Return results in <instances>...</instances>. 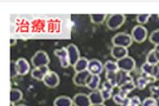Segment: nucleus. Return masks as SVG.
Instances as JSON below:
<instances>
[{
  "mask_svg": "<svg viewBox=\"0 0 159 106\" xmlns=\"http://www.w3.org/2000/svg\"><path fill=\"white\" fill-rule=\"evenodd\" d=\"M133 38L131 34L121 32L116 33L111 39V42L114 46H121L128 48L133 43Z\"/></svg>",
  "mask_w": 159,
  "mask_h": 106,
  "instance_id": "nucleus-1",
  "label": "nucleus"
},
{
  "mask_svg": "<svg viewBox=\"0 0 159 106\" xmlns=\"http://www.w3.org/2000/svg\"><path fill=\"white\" fill-rule=\"evenodd\" d=\"M125 19L126 18L122 14H113L107 19V26L111 30H118L125 23Z\"/></svg>",
  "mask_w": 159,
  "mask_h": 106,
  "instance_id": "nucleus-2",
  "label": "nucleus"
},
{
  "mask_svg": "<svg viewBox=\"0 0 159 106\" xmlns=\"http://www.w3.org/2000/svg\"><path fill=\"white\" fill-rule=\"evenodd\" d=\"M50 62H51V60H50L48 54L43 50L37 51L31 58V64L34 68L48 65Z\"/></svg>",
  "mask_w": 159,
  "mask_h": 106,
  "instance_id": "nucleus-3",
  "label": "nucleus"
},
{
  "mask_svg": "<svg viewBox=\"0 0 159 106\" xmlns=\"http://www.w3.org/2000/svg\"><path fill=\"white\" fill-rule=\"evenodd\" d=\"M131 36L135 42L142 43L147 38L148 30L145 26L142 25H137L131 31Z\"/></svg>",
  "mask_w": 159,
  "mask_h": 106,
  "instance_id": "nucleus-4",
  "label": "nucleus"
},
{
  "mask_svg": "<svg viewBox=\"0 0 159 106\" xmlns=\"http://www.w3.org/2000/svg\"><path fill=\"white\" fill-rule=\"evenodd\" d=\"M119 70L125 71V72L130 73L134 70L136 67V61L132 57L127 56L125 58L120 59L116 61Z\"/></svg>",
  "mask_w": 159,
  "mask_h": 106,
  "instance_id": "nucleus-5",
  "label": "nucleus"
},
{
  "mask_svg": "<svg viewBox=\"0 0 159 106\" xmlns=\"http://www.w3.org/2000/svg\"><path fill=\"white\" fill-rule=\"evenodd\" d=\"M54 54L56 57H58V59H59L60 65H61L62 68L66 69L70 65L66 47H62L61 49L55 50L54 51Z\"/></svg>",
  "mask_w": 159,
  "mask_h": 106,
  "instance_id": "nucleus-6",
  "label": "nucleus"
},
{
  "mask_svg": "<svg viewBox=\"0 0 159 106\" xmlns=\"http://www.w3.org/2000/svg\"><path fill=\"white\" fill-rule=\"evenodd\" d=\"M104 70V65L98 59H91L89 61L87 71L92 75H100Z\"/></svg>",
  "mask_w": 159,
  "mask_h": 106,
  "instance_id": "nucleus-7",
  "label": "nucleus"
},
{
  "mask_svg": "<svg viewBox=\"0 0 159 106\" xmlns=\"http://www.w3.org/2000/svg\"><path fill=\"white\" fill-rule=\"evenodd\" d=\"M16 70L19 76H25L28 74L30 70V65L29 61L23 58H20L15 61Z\"/></svg>",
  "mask_w": 159,
  "mask_h": 106,
  "instance_id": "nucleus-8",
  "label": "nucleus"
},
{
  "mask_svg": "<svg viewBox=\"0 0 159 106\" xmlns=\"http://www.w3.org/2000/svg\"><path fill=\"white\" fill-rule=\"evenodd\" d=\"M43 82L47 87L54 89L59 85L60 78L57 73L54 72V71H50L48 74L43 79Z\"/></svg>",
  "mask_w": 159,
  "mask_h": 106,
  "instance_id": "nucleus-9",
  "label": "nucleus"
},
{
  "mask_svg": "<svg viewBox=\"0 0 159 106\" xmlns=\"http://www.w3.org/2000/svg\"><path fill=\"white\" fill-rule=\"evenodd\" d=\"M66 50H67L68 56H69L70 63V65L74 66L77 61L81 58L80 51H79L78 46H75V44L68 45L66 46Z\"/></svg>",
  "mask_w": 159,
  "mask_h": 106,
  "instance_id": "nucleus-10",
  "label": "nucleus"
},
{
  "mask_svg": "<svg viewBox=\"0 0 159 106\" xmlns=\"http://www.w3.org/2000/svg\"><path fill=\"white\" fill-rule=\"evenodd\" d=\"M51 70L49 69L48 65L37 67V68H34L32 69L31 72H30V75H31L32 78H34L35 80L43 82V79L48 74V73Z\"/></svg>",
  "mask_w": 159,
  "mask_h": 106,
  "instance_id": "nucleus-11",
  "label": "nucleus"
},
{
  "mask_svg": "<svg viewBox=\"0 0 159 106\" xmlns=\"http://www.w3.org/2000/svg\"><path fill=\"white\" fill-rule=\"evenodd\" d=\"M90 75V73L87 70L75 73V76L73 77L74 84L75 86H79V87H86V82H87V79H88Z\"/></svg>",
  "mask_w": 159,
  "mask_h": 106,
  "instance_id": "nucleus-12",
  "label": "nucleus"
},
{
  "mask_svg": "<svg viewBox=\"0 0 159 106\" xmlns=\"http://www.w3.org/2000/svg\"><path fill=\"white\" fill-rule=\"evenodd\" d=\"M73 103L75 106H91L89 95L86 93H79L74 96Z\"/></svg>",
  "mask_w": 159,
  "mask_h": 106,
  "instance_id": "nucleus-13",
  "label": "nucleus"
},
{
  "mask_svg": "<svg viewBox=\"0 0 159 106\" xmlns=\"http://www.w3.org/2000/svg\"><path fill=\"white\" fill-rule=\"evenodd\" d=\"M128 54H129L128 49L121 46H113L111 51V54L112 56V58L116 59L117 61L127 57Z\"/></svg>",
  "mask_w": 159,
  "mask_h": 106,
  "instance_id": "nucleus-14",
  "label": "nucleus"
},
{
  "mask_svg": "<svg viewBox=\"0 0 159 106\" xmlns=\"http://www.w3.org/2000/svg\"><path fill=\"white\" fill-rule=\"evenodd\" d=\"M101 84V77L99 75H92L90 74L89 76L87 82H86V88H88L89 89L94 91V90H98Z\"/></svg>",
  "mask_w": 159,
  "mask_h": 106,
  "instance_id": "nucleus-15",
  "label": "nucleus"
},
{
  "mask_svg": "<svg viewBox=\"0 0 159 106\" xmlns=\"http://www.w3.org/2000/svg\"><path fill=\"white\" fill-rule=\"evenodd\" d=\"M114 86L111 85L108 81H105L102 84V89H100L104 97V100H108L113 97V91H114Z\"/></svg>",
  "mask_w": 159,
  "mask_h": 106,
  "instance_id": "nucleus-16",
  "label": "nucleus"
},
{
  "mask_svg": "<svg viewBox=\"0 0 159 106\" xmlns=\"http://www.w3.org/2000/svg\"><path fill=\"white\" fill-rule=\"evenodd\" d=\"M155 79H153V77H150L145 76V75H142V76L139 77L136 80V87L139 89V90H143L146 89V86L150 83L155 82Z\"/></svg>",
  "mask_w": 159,
  "mask_h": 106,
  "instance_id": "nucleus-17",
  "label": "nucleus"
},
{
  "mask_svg": "<svg viewBox=\"0 0 159 106\" xmlns=\"http://www.w3.org/2000/svg\"><path fill=\"white\" fill-rule=\"evenodd\" d=\"M134 82L133 77L131 76L130 73L125 71L119 70L118 72V87L123 86L125 84L129 82Z\"/></svg>",
  "mask_w": 159,
  "mask_h": 106,
  "instance_id": "nucleus-18",
  "label": "nucleus"
},
{
  "mask_svg": "<svg viewBox=\"0 0 159 106\" xmlns=\"http://www.w3.org/2000/svg\"><path fill=\"white\" fill-rule=\"evenodd\" d=\"M135 88L136 87V84L134 83V82H129L127 84H125L123 86H120L118 87V89H119V91H118V93H119L120 96H122V97H128L127 96L131 93V92L134 90Z\"/></svg>",
  "mask_w": 159,
  "mask_h": 106,
  "instance_id": "nucleus-19",
  "label": "nucleus"
},
{
  "mask_svg": "<svg viewBox=\"0 0 159 106\" xmlns=\"http://www.w3.org/2000/svg\"><path fill=\"white\" fill-rule=\"evenodd\" d=\"M89 97H90V102H91L92 104H103L104 101H105L102 93L101 90H99V89L92 91L91 93H89Z\"/></svg>",
  "mask_w": 159,
  "mask_h": 106,
  "instance_id": "nucleus-20",
  "label": "nucleus"
},
{
  "mask_svg": "<svg viewBox=\"0 0 159 106\" xmlns=\"http://www.w3.org/2000/svg\"><path fill=\"white\" fill-rule=\"evenodd\" d=\"M73 99L68 96H59L54 100V106H73Z\"/></svg>",
  "mask_w": 159,
  "mask_h": 106,
  "instance_id": "nucleus-21",
  "label": "nucleus"
},
{
  "mask_svg": "<svg viewBox=\"0 0 159 106\" xmlns=\"http://www.w3.org/2000/svg\"><path fill=\"white\" fill-rule=\"evenodd\" d=\"M23 97V92L19 89H11L10 92V101L11 104H15L22 100Z\"/></svg>",
  "mask_w": 159,
  "mask_h": 106,
  "instance_id": "nucleus-22",
  "label": "nucleus"
},
{
  "mask_svg": "<svg viewBox=\"0 0 159 106\" xmlns=\"http://www.w3.org/2000/svg\"><path fill=\"white\" fill-rule=\"evenodd\" d=\"M89 61L86 58L84 57H81L80 59L77 61L75 65H74V69H75V73L83 72V71L87 70V67H88Z\"/></svg>",
  "mask_w": 159,
  "mask_h": 106,
  "instance_id": "nucleus-23",
  "label": "nucleus"
},
{
  "mask_svg": "<svg viewBox=\"0 0 159 106\" xmlns=\"http://www.w3.org/2000/svg\"><path fill=\"white\" fill-rule=\"evenodd\" d=\"M90 21L94 24H102L107 19V14H90Z\"/></svg>",
  "mask_w": 159,
  "mask_h": 106,
  "instance_id": "nucleus-24",
  "label": "nucleus"
},
{
  "mask_svg": "<svg viewBox=\"0 0 159 106\" xmlns=\"http://www.w3.org/2000/svg\"><path fill=\"white\" fill-rule=\"evenodd\" d=\"M141 69H142V75H145V76L153 78V65H150V64L147 63V62H145V63L142 64V67H141ZM153 79H154V78H153Z\"/></svg>",
  "mask_w": 159,
  "mask_h": 106,
  "instance_id": "nucleus-25",
  "label": "nucleus"
},
{
  "mask_svg": "<svg viewBox=\"0 0 159 106\" xmlns=\"http://www.w3.org/2000/svg\"><path fill=\"white\" fill-rule=\"evenodd\" d=\"M106 78L114 88L118 87V72H106Z\"/></svg>",
  "mask_w": 159,
  "mask_h": 106,
  "instance_id": "nucleus-26",
  "label": "nucleus"
},
{
  "mask_svg": "<svg viewBox=\"0 0 159 106\" xmlns=\"http://www.w3.org/2000/svg\"><path fill=\"white\" fill-rule=\"evenodd\" d=\"M104 69H106V72H118L119 69L117 65V62L111 61V60H108L106 61L104 64Z\"/></svg>",
  "mask_w": 159,
  "mask_h": 106,
  "instance_id": "nucleus-27",
  "label": "nucleus"
},
{
  "mask_svg": "<svg viewBox=\"0 0 159 106\" xmlns=\"http://www.w3.org/2000/svg\"><path fill=\"white\" fill-rule=\"evenodd\" d=\"M147 63L150 64L152 65H154L159 62V60L157 58V56L155 53V50H150L149 54L146 56V61Z\"/></svg>",
  "mask_w": 159,
  "mask_h": 106,
  "instance_id": "nucleus-28",
  "label": "nucleus"
},
{
  "mask_svg": "<svg viewBox=\"0 0 159 106\" xmlns=\"http://www.w3.org/2000/svg\"><path fill=\"white\" fill-rule=\"evenodd\" d=\"M150 16H151L150 14H140L136 16V21L138 22V23H139V25L142 26V25L147 23Z\"/></svg>",
  "mask_w": 159,
  "mask_h": 106,
  "instance_id": "nucleus-29",
  "label": "nucleus"
},
{
  "mask_svg": "<svg viewBox=\"0 0 159 106\" xmlns=\"http://www.w3.org/2000/svg\"><path fill=\"white\" fill-rule=\"evenodd\" d=\"M149 40L152 44L157 46L159 45V29L153 30L151 33H150V37H149Z\"/></svg>",
  "mask_w": 159,
  "mask_h": 106,
  "instance_id": "nucleus-30",
  "label": "nucleus"
},
{
  "mask_svg": "<svg viewBox=\"0 0 159 106\" xmlns=\"http://www.w3.org/2000/svg\"><path fill=\"white\" fill-rule=\"evenodd\" d=\"M142 106H158V104H157V100L156 99L150 97L144 99L142 103Z\"/></svg>",
  "mask_w": 159,
  "mask_h": 106,
  "instance_id": "nucleus-31",
  "label": "nucleus"
},
{
  "mask_svg": "<svg viewBox=\"0 0 159 106\" xmlns=\"http://www.w3.org/2000/svg\"><path fill=\"white\" fill-rule=\"evenodd\" d=\"M150 92L153 98L159 100V85L158 86H152L150 87Z\"/></svg>",
  "mask_w": 159,
  "mask_h": 106,
  "instance_id": "nucleus-32",
  "label": "nucleus"
},
{
  "mask_svg": "<svg viewBox=\"0 0 159 106\" xmlns=\"http://www.w3.org/2000/svg\"><path fill=\"white\" fill-rule=\"evenodd\" d=\"M125 99H126V97L125 98V97H122V96H120L119 93H116V94H114L113 96V100L114 101V103L119 106H121L125 102Z\"/></svg>",
  "mask_w": 159,
  "mask_h": 106,
  "instance_id": "nucleus-33",
  "label": "nucleus"
},
{
  "mask_svg": "<svg viewBox=\"0 0 159 106\" xmlns=\"http://www.w3.org/2000/svg\"><path fill=\"white\" fill-rule=\"evenodd\" d=\"M142 104L141 103L140 97L138 96H134L130 97V101H129V106H140Z\"/></svg>",
  "mask_w": 159,
  "mask_h": 106,
  "instance_id": "nucleus-34",
  "label": "nucleus"
},
{
  "mask_svg": "<svg viewBox=\"0 0 159 106\" xmlns=\"http://www.w3.org/2000/svg\"><path fill=\"white\" fill-rule=\"evenodd\" d=\"M153 77L155 79V81H159V62L153 65Z\"/></svg>",
  "mask_w": 159,
  "mask_h": 106,
  "instance_id": "nucleus-35",
  "label": "nucleus"
},
{
  "mask_svg": "<svg viewBox=\"0 0 159 106\" xmlns=\"http://www.w3.org/2000/svg\"><path fill=\"white\" fill-rule=\"evenodd\" d=\"M17 70H16V65H15V61H12L11 62V77H15V76H17Z\"/></svg>",
  "mask_w": 159,
  "mask_h": 106,
  "instance_id": "nucleus-36",
  "label": "nucleus"
},
{
  "mask_svg": "<svg viewBox=\"0 0 159 106\" xmlns=\"http://www.w3.org/2000/svg\"><path fill=\"white\" fill-rule=\"evenodd\" d=\"M153 50H155V53H156V54H157V58H158V60H159V45L155 46V47H154V49H153Z\"/></svg>",
  "mask_w": 159,
  "mask_h": 106,
  "instance_id": "nucleus-37",
  "label": "nucleus"
},
{
  "mask_svg": "<svg viewBox=\"0 0 159 106\" xmlns=\"http://www.w3.org/2000/svg\"><path fill=\"white\" fill-rule=\"evenodd\" d=\"M16 39H14V38H11V40H10V44H11V46H14V45L16 44Z\"/></svg>",
  "mask_w": 159,
  "mask_h": 106,
  "instance_id": "nucleus-38",
  "label": "nucleus"
},
{
  "mask_svg": "<svg viewBox=\"0 0 159 106\" xmlns=\"http://www.w3.org/2000/svg\"><path fill=\"white\" fill-rule=\"evenodd\" d=\"M91 106H107L104 104H92Z\"/></svg>",
  "mask_w": 159,
  "mask_h": 106,
  "instance_id": "nucleus-39",
  "label": "nucleus"
},
{
  "mask_svg": "<svg viewBox=\"0 0 159 106\" xmlns=\"http://www.w3.org/2000/svg\"><path fill=\"white\" fill-rule=\"evenodd\" d=\"M15 106H26V104H18V105H15Z\"/></svg>",
  "mask_w": 159,
  "mask_h": 106,
  "instance_id": "nucleus-40",
  "label": "nucleus"
},
{
  "mask_svg": "<svg viewBox=\"0 0 159 106\" xmlns=\"http://www.w3.org/2000/svg\"><path fill=\"white\" fill-rule=\"evenodd\" d=\"M157 17H158V19H159V14H158V15H157Z\"/></svg>",
  "mask_w": 159,
  "mask_h": 106,
  "instance_id": "nucleus-41",
  "label": "nucleus"
}]
</instances>
